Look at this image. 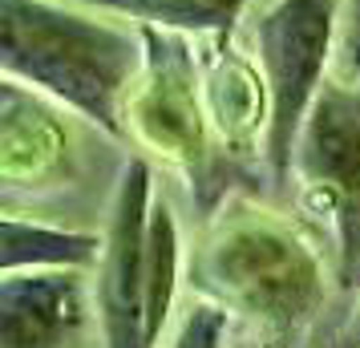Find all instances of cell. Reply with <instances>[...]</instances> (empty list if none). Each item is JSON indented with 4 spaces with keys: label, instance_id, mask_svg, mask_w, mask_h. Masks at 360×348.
Masks as SVG:
<instances>
[{
    "label": "cell",
    "instance_id": "cell-4",
    "mask_svg": "<svg viewBox=\"0 0 360 348\" xmlns=\"http://www.w3.org/2000/svg\"><path fill=\"white\" fill-rule=\"evenodd\" d=\"M207 276L223 292V304L279 324L308 316L320 299V267L311 251L271 219L231 227L207 255Z\"/></svg>",
    "mask_w": 360,
    "mask_h": 348
},
{
    "label": "cell",
    "instance_id": "cell-9",
    "mask_svg": "<svg viewBox=\"0 0 360 348\" xmlns=\"http://www.w3.org/2000/svg\"><path fill=\"white\" fill-rule=\"evenodd\" d=\"M98 8L182 37H231L251 0H89Z\"/></svg>",
    "mask_w": 360,
    "mask_h": 348
},
{
    "label": "cell",
    "instance_id": "cell-11",
    "mask_svg": "<svg viewBox=\"0 0 360 348\" xmlns=\"http://www.w3.org/2000/svg\"><path fill=\"white\" fill-rule=\"evenodd\" d=\"M223 332H227V308L198 299L195 308L182 316L170 348H223Z\"/></svg>",
    "mask_w": 360,
    "mask_h": 348
},
{
    "label": "cell",
    "instance_id": "cell-10",
    "mask_svg": "<svg viewBox=\"0 0 360 348\" xmlns=\"http://www.w3.org/2000/svg\"><path fill=\"white\" fill-rule=\"evenodd\" d=\"M179 223L166 199H154L150 211V243H146V344L158 348L162 328L174 308L179 292V264H182Z\"/></svg>",
    "mask_w": 360,
    "mask_h": 348
},
{
    "label": "cell",
    "instance_id": "cell-8",
    "mask_svg": "<svg viewBox=\"0 0 360 348\" xmlns=\"http://www.w3.org/2000/svg\"><path fill=\"white\" fill-rule=\"evenodd\" d=\"M105 239L89 231H65L37 219L4 215V251H0V271H49V267H73L89 271L101 264Z\"/></svg>",
    "mask_w": 360,
    "mask_h": 348
},
{
    "label": "cell",
    "instance_id": "cell-6",
    "mask_svg": "<svg viewBox=\"0 0 360 348\" xmlns=\"http://www.w3.org/2000/svg\"><path fill=\"white\" fill-rule=\"evenodd\" d=\"M89 328L82 271H8L0 280V348H77Z\"/></svg>",
    "mask_w": 360,
    "mask_h": 348
},
{
    "label": "cell",
    "instance_id": "cell-7",
    "mask_svg": "<svg viewBox=\"0 0 360 348\" xmlns=\"http://www.w3.org/2000/svg\"><path fill=\"white\" fill-rule=\"evenodd\" d=\"M146 49L150 85L130 101L138 130L170 158L195 166L202 158V114H198L195 94V65L182 49V41H174L162 29H146Z\"/></svg>",
    "mask_w": 360,
    "mask_h": 348
},
{
    "label": "cell",
    "instance_id": "cell-1",
    "mask_svg": "<svg viewBox=\"0 0 360 348\" xmlns=\"http://www.w3.org/2000/svg\"><path fill=\"white\" fill-rule=\"evenodd\" d=\"M0 65L4 77L57 98L110 138H126L122 117L142 65L130 33L53 0H0Z\"/></svg>",
    "mask_w": 360,
    "mask_h": 348
},
{
    "label": "cell",
    "instance_id": "cell-3",
    "mask_svg": "<svg viewBox=\"0 0 360 348\" xmlns=\"http://www.w3.org/2000/svg\"><path fill=\"white\" fill-rule=\"evenodd\" d=\"M292 179L336 235L340 276L360 264V85L328 77L295 142Z\"/></svg>",
    "mask_w": 360,
    "mask_h": 348
},
{
    "label": "cell",
    "instance_id": "cell-5",
    "mask_svg": "<svg viewBox=\"0 0 360 348\" xmlns=\"http://www.w3.org/2000/svg\"><path fill=\"white\" fill-rule=\"evenodd\" d=\"M150 211H154L150 166L142 158H130L117 174L105 251H101L98 264V296H94L105 348H150L146 344Z\"/></svg>",
    "mask_w": 360,
    "mask_h": 348
},
{
    "label": "cell",
    "instance_id": "cell-2",
    "mask_svg": "<svg viewBox=\"0 0 360 348\" xmlns=\"http://www.w3.org/2000/svg\"><path fill=\"white\" fill-rule=\"evenodd\" d=\"M336 29L340 0H276L255 25V53L267 85L263 158L276 186L292 183L300 130L328 82V65L336 61Z\"/></svg>",
    "mask_w": 360,
    "mask_h": 348
},
{
    "label": "cell",
    "instance_id": "cell-12",
    "mask_svg": "<svg viewBox=\"0 0 360 348\" xmlns=\"http://www.w3.org/2000/svg\"><path fill=\"white\" fill-rule=\"evenodd\" d=\"M336 77L360 85V0H340V29H336Z\"/></svg>",
    "mask_w": 360,
    "mask_h": 348
}]
</instances>
